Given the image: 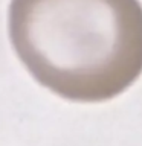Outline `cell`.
<instances>
[{
    "mask_svg": "<svg viewBox=\"0 0 142 146\" xmlns=\"http://www.w3.org/2000/svg\"><path fill=\"white\" fill-rule=\"evenodd\" d=\"M8 35L31 76L73 102H104L142 73L139 0H11Z\"/></svg>",
    "mask_w": 142,
    "mask_h": 146,
    "instance_id": "6da1fadb",
    "label": "cell"
}]
</instances>
